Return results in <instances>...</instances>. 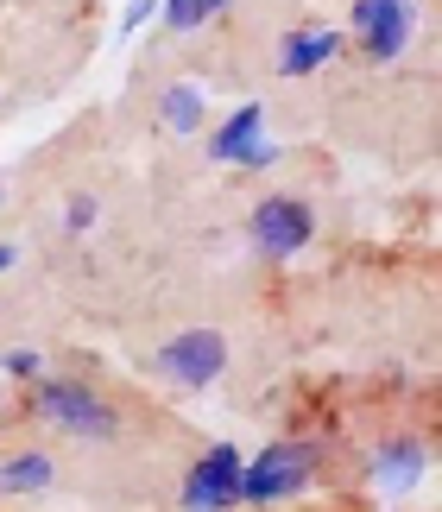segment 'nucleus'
<instances>
[{
	"label": "nucleus",
	"mask_w": 442,
	"mask_h": 512,
	"mask_svg": "<svg viewBox=\"0 0 442 512\" xmlns=\"http://www.w3.org/2000/svg\"><path fill=\"white\" fill-rule=\"evenodd\" d=\"M26 411L57 437H76V443H114L120 437V411L114 399H102L89 380H64V373H45L32 380V399Z\"/></svg>",
	"instance_id": "obj_1"
},
{
	"label": "nucleus",
	"mask_w": 442,
	"mask_h": 512,
	"mask_svg": "<svg viewBox=\"0 0 442 512\" xmlns=\"http://www.w3.org/2000/svg\"><path fill=\"white\" fill-rule=\"evenodd\" d=\"M95 215H102V203H95L89 190H83V196H70V203H64V234H89V228H95Z\"/></svg>",
	"instance_id": "obj_14"
},
{
	"label": "nucleus",
	"mask_w": 442,
	"mask_h": 512,
	"mask_svg": "<svg viewBox=\"0 0 442 512\" xmlns=\"http://www.w3.org/2000/svg\"><path fill=\"white\" fill-rule=\"evenodd\" d=\"M13 266H19V247H13V241H0V272H13Z\"/></svg>",
	"instance_id": "obj_17"
},
{
	"label": "nucleus",
	"mask_w": 442,
	"mask_h": 512,
	"mask_svg": "<svg viewBox=\"0 0 442 512\" xmlns=\"http://www.w3.org/2000/svg\"><path fill=\"white\" fill-rule=\"evenodd\" d=\"M158 127L177 133V140H196V133L209 127V95L196 83H171L165 95H158Z\"/></svg>",
	"instance_id": "obj_11"
},
{
	"label": "nucleus",
	"mask_w": 442,
	"mask_h": 512,
	"mask_svg": "<svg viewBox=\"0 0 442 512\" xmlns=\"http://www.w3.org/2000/svg\"><path fill=\"white\" fill-rule=\"evenodd\" d=\"M228 361H234V348H228V336L221 329H209V323H196V329H177V336H165L152 348V373L165 386H177V392H209L221 373H228Z\"/></svg>",
	"instance_id": "obj_3"
},
{
	"label": "nucleus",
	"mask_w": 442,
	"mask_h": 512,
	"mask_svg": "<svg viewBox=\"0 0 442 512\" xmlns=\"http://www.w3.org/2000/svg\"><path fill=\"white\" fill-rule=\"evenodd\" d=\"M310 241H316V209L304 203V196H266V203H253V215H247V247L266 266L297 260Z\"/></svg>",
	"instance_id": "obj_4"
},
{
	"label": "nucleus",
	"mask_w": 442,
	"mask_h": 512,
	"mask_svg": "<svg viewBox=\"0 0 442 512\" xmlns=\"http://www.w3.org/2000/svg\"><path fill=\"white\" fill-rule=\"evenodd\" d=\"M234 0H158V19H165L171 32H196V26H209L215 13H228Z\"/></svg>",
	"instance_id": "obj_12"
},
{
	"label": "nucleus",
	"mask_w": 442,
	"mask_h": 512,
	"mask_svg": "<svg viewBox=\"0 0 442 512\" xmlns=\"http://www.w3.org/2000/svg\"><path fill=\"white\" fill-rule=\"evenodd\" d=\"M0 373H7V380H45V354H38V348H7V354H0Z\"/></svg>",
	"instance_id": "obj_13"
},
{
	"label": "nucleus",
	"mask_w": 442,
	"mask_h": 512,
	"mask_svg": "<svg viewBox=\"0 0 442 512\" xmlns=\"http://www.w3.org/2000/svg\"><path fill=\"white\" fill-rule=\"evenodd\" d=\"M323 481V443L310 437H278L259 456H247L240 468V506H285L304 500L310 487Z\"/></svg>",
	"instance_id": "obj_2"
},
{
	"label": "nucleus",
	"mask_w": 442,
	"mask_h": 512,
	"mask_svg": "<svg viewBox=\"0 0 442 512\" xmlns=\"http://www.w3.org/2000/svg\"><path fill=\"white\" fill-rule=\"evenodd\" d=\"M341 57V32L335 26H297V32H285L278 38V57H272V70L278 76H316V70H329Z\"/></svg>",
	"instance_id": "obj_8"
},
{
	"label": "nucleus",
	"mask_w": 442,
	"mask_h": 512,
	"mask_svg": "<svg viewBox=\"0 0 442 512\" xmlns=\"http://www.w3.org/2000/svg\"><path fill=\"white\" fill-rule=\"evenodd\" d=\"M430 475V443L424 437H386L367 462V481L379 500H411Z\"/></svg>",
	"instance_id": "obj_7"
},
{
	"label": "nucleus",
	"mask_w": 442,
	"mask_h": 512,
	"mask_svg": "<svg viewBox=\"0 0 442 512\" xmlns=\"http://www.w3.org/2000/svg\"><path fill=\"white\" fill-rule=\"evenodd\" d=\"M240 456L234 443H209L203 456L184 468V487H177V512H234L240 506Z\"/></svg>",
	"instance_id": "obj_6"
},
{
	"label": "nucleus",
	"mask_w": 442,
	"mask_h": 512,
	"mask_svg": "<svg viewBox=\"0 0 442 512\" xmlns=\"http://www.w3.org/2000/svg\"><path fill=\"white\" fill-rule=\"evenodd\" d=\"M266 140V102H240L228 108V121L209 127V165H247L253 159V146Z\"/></svg>",
	"instance_id": "obj_9"
},
{
	"label": "nucleus",
	"mask_w": 442,
	"mask_h": 512,
	"mask_svg": "<svg viewBox=\"0 0 442 512\" xmlns=\"http://www.w3.org/2000/svg\"><path fill=\"white\" fill-rule=\"evenodd\" d=\"M51 481H57V462L45 449H13V456H0V494L7 500H32V494H45Z\"/></svg>",
	"instance_id": "obj_10"
},
{
	"label": "nucleus",
	"mask_w": 442,
	"mask_h": 512,
	"mask_svg": "<svg viewBox=\"0 0 442 512\" xmlns=\"http://www.w3.org/2000/svg\"><path fill=\"white\" fill-rule=\"evenodd\" d=\"M417 32V0H354L348 7V38L367 64H398Z\"/></svg>",
	"instance_id": "obj_5"
},
{
	"label": "nucleus",
	"mask_w": 442,
	"mask_h": 512,
	"mask_svg": "<svg viewBox=\"0 0 442 512\" xmlns=\"http://www.w3.org/2000/svg\"><path fill=\"white\" fill-rule=\"evenodd\" d=\"M278 159H285V152H278L272 140H259V146H253V159H247V165H240V171H272Z\"/></svg>",
	"instance_id": "obj_16"
},
{
	"label": "nucleus",
	"mask_w": 442,
	"mask_h": 512,
	"mask_svg": "<svg viewBox=\"0 0 442 512\" xmlns=\"http://www.w3.org/2000/svg\"><path fill=\"white\" fill-rule=\"evenodd\" d=\"M146 19H158V0H133V7L120 13V38H133L139 26H146Z\"/></svg>",
	"instance_id": "obj_15"
},
{
	"label": "nucleus",
	"mask_w": 442,
	"mask_h": 512,
	"mask_svg": "<svg viewBox=\"0 0 442 512\" xmlns=\"http://www.w3.org/2000/svg\"><path fill=\"white\" fill-rule=\"evenodd\" d=\"M0 196H7V184H0Z\"/></svg>",
	"instance_id": "obj_18"
}]
</instances>
